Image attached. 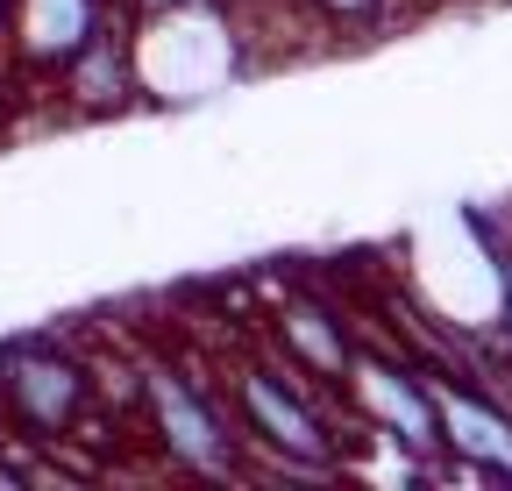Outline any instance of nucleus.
Masks as SVG:
<instances>
[{"label": "nucleus", "instance_id": "1", "mask_svg": "<svg viewBox=\"0 0 512 491\" xmlns=\"http://www.w3.org/2000/svg\"><path fill=\"white\" fill-rule=\"evenodd\" d=\"M228 406L242 420V442L285 477H335L342 435L335 413L320 406V385H306L285 356H242L228 378Z\"/></svg>", "mask_w": 512, "mask_h": 491}, {"label": "nucleus", "instance_id": "2", "mask_svg": "<svg viewBox=\"0 0 512 491\" xmlns=\"http://www.w3.org/2000/svg\"><path fill=\"white\" fill-rule=\"evenodd\" d=\"M136 413H143L150 442L171 470H185V477H242L249 470V442H242L235 406L207 378H192L185 363H171V356L143 363L136 371Z\"/></svg>", "mask_w": 512, "mask_h": 491}, {"label": "nucleus", "instance_id": "3", "mask_svg": "<svg viewBox=\"0 0 512 491\" xmlns=\"http://www.w3.org/2000/svg\"><path fill=\"white\" fill-rule=\"evenodd\" d=\"M93 413V363L57 335H15L0 349V427L22 449L72 442Z\"/></svg>", "mask_w": 512, "mask_h": 491}, {"label": "nucleus", "instance_id": "4", "mask_svg": "<svg viewBox=\"0 0 512 491\" xmlns=\"http://www.w3.org/2000/svg\"><path fill=\"white\" fill-rule=\"evenodd\" d=\"M235 15L228 0H200V8H171L136 22V79L143 100H207L235 79Z\"/></svg>", "mask_w": 512, "mask_h": 491}, {"label": "nucleus", "instance_id": "5", "mask_svg": "<svg viewBox=\"0 0 512 491\" xmlns=\"http://www.w3.org/2000/svg\"><path fill=\"white\" fill-rule=\"evenodd\" d=\"M342 406H349V420L370 427L377 442H392L413 470L448 463V456H441V406H434V371H427V363L363 342L356 363H349Z\"/></svg>", "mask_w": 512, "mask_h": 491}, {"label": "nucleus", "instance_id": "6", "mask_svg": "<svg viewBox=\"0 0 512 491\" xmlns=\"http://www.w3.org/2000/svg\"><path fill=\"white\" fill-rule=\"evenodd\" d=\"M434 371V406H441V456L448 470H470L484 484H512V406L484 371L427 363Z\"/></svg>", "mask_w": 512, "mask_h": 491}, {"label": "nucleus", "instance_id": "7", "mask_svg": "<svg viewBox=\"0 0 512 491\" xmlns=\"http://www.w3.org/2000/svg\"><path fill=\"white\" fill-rule=\"evenodd\" d=\"M121 15V0H8V57H15V79L22 86H50L72 57Z\"/></svg>", "mask_w": 512, "mask_h": 491}, {"label": "nucleus", "instance_id": "8", "mask_svg": "<svg viewBox=\"0 0 512 491\" xmlns=\"http://www.w3.org/2000/svg\"><path fill=\"white\" fill-rule=\"evenodd\" d=\"M271 349L292 363V371L320 392H335L349 385V363H356V321L342 314V306L328 292H313V285H292L278 306H271Z\"/></svg>", "mask_w": 512, "mask_h": 491}, {"label": "nucleus", "instance_id": "9", "mask_svg": "<svg viewBox=\"0 0 512 491\" xmlns=\"http://www.w3.org/2000/svg\"><path fill=\"white\" fill-rule=\"evenodd\" d=\"M50 93L64 100L72 121H107V114H128L143 100V79H136V22L114 15L72 65L50 79Z\"/></svg>", "mask_w": 512, "mask_h": 491}, {"label": "nucleus", "instance_id": "10", "mask_svg": "<svg viewBox=\"0 0 512 491\" xmlns=\"http://www.w3.org/2000/svg\"><path fill=\"white\" fill-rule=\"evenodd\" d=\"M299 8H306L320 29L370 36V29H384V22H392V8H399V0H299Z\"/></svg>", "mask_w": 512, "mask_h": 491}, {"label": "nucleus", "instance_id": "11", "mask_svg": "<svg viewBox=\"0 0 512 491\" xmlns=\"http://www.w3.org/2000/svg\"><path fill=\"white\" fill-rule=\"evenodd\" d=\"M491 292H498V349L512 363V242H491Z\"/></svg>", "mask_w": 512, "mask_h": 491}, {"label": "nucleus", "instance_id": "12", "mask_svg": "<svg viewBox=\"0 0 512 491\" xmlns=\"http://www.w3.org/2000/svg\"><path fill=\"white\" fill-rule=\"evenodd\" d=\"M171 8H200V0H121V15H128V22H143V15H171Z\"/></svg>", "mask_w": 512, "mask_h": 491}, {"label": "nucleus", "instance_id": "13", "mask_svg": "<svg viewBox=\"0 0 512 491\" xmlns=\"http://www.w3.org/2000/svg\"><path fill=\"white\" fill-rule=\"evenodd\" d=\"M0 86H22L15 79V57H8V36H0Z\"/></svg>", "mask_w": 512, "mask_h": 491}, {"label": "nucleus", "instance_id": "14", "mask_svg": "<svg viewBox=\"0 0 512 491\" xmlns=\"http://www.w3.org/2000/svg\"><path fill=\"white\" fill-rule=\"evenodd\" d=\"M0 22H8V0H0Z\"/></svg>", "mask_w": 512, "mask_h": 491}]
</instances>
